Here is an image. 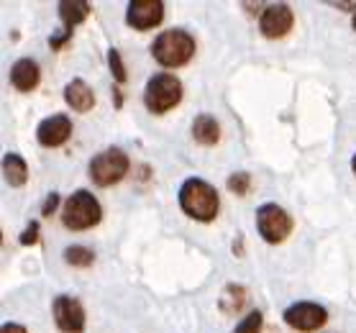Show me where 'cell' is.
Masks as SVG:
<instances>
[{
  "mask_svg": "<svg viewBox=\"0 0 356 333\" xmlns=\"http://www.w3.org/2000/svg\"><path fill=\"white\" fill-rule=\"evenodd\" d=\"M179 208L187 218L200 220V223H211L220 211L218 190L200 177H187L179 187Z\"/></svg>",
  "mask_w": 356,
  "mask_h": 333,
  "instance_id": "1",
  "label": "cell"
},
{
  "mask_svg": "<svg viewBox=\"0 0 356 333\" xmlns=\"http://www.w3.org/2000/svg\"><path fill=\"white\" fill-rule=\"evenodd\" d=\"M195 54V39L185 29H170L162 31L152 41V57L167 70L185 67Z\"/></svg>",
  "mask_w": 356,
  "mask_h": 333,
  "instance_id": "2",
  "label": "cell"
},
{
  "mask_svg": "<svg viewBox=\"0 0 356 333\" xmlns=\"http://www.w3.org/2000/svg\"><path fill=\"white\" fill-rule=\"evenodd\" d=\"M103 218L100 203L90 190H74L72 195L67 197L65 211H62V223L70 231H88V228L97 226Z\"/></svg>",
  "mask_w": 356,
  "mask_h": 333,
  "instance_id": "3",
  "label": "cell"
},
{
  "mask_svg": "<svg viewBox=\"0 0 356 333\" xmlns=\"http://www.w3.org/2000/svg\"><path fill=\"white\" fill-rule=\"evenodd\" d=\"M179 100H182V82H179L175 74L159 72L146 82L144 106L149 113H154V115L167 113V111L179 106Z\"/></svg>",
  "mask_w": 356,
  "mask_h": 333,
  "instance_id": "4",
  "label": "cell"
},
{
  "mask_svg": "<svg viewBox=\"0 0 356 333\" xmlns=\"http://www.w3.org/2000/svg\"><path fill=\"white\" fill-rule=\"evenodd\" d=\"M88 172H90V179L97 187H113L115 182H121L126 177V172H129V156H126L123 149L111 147L90 159Z\"/></svg>",
  "mask_w": 356,
  "mask_h": 333,
  "instance_id": "5",
  "label": "cell"
},
{
  "mask_svg": "<svg viewBox=\"0 0 356 333\" xmlns=\"http://www.w3.org/2000/svg\"><path fill=\"white\" fill-rule=\"evenodd\" d=\"M257 231L267 244H282L292 234L290 213L275 203H267L257 208Z\"/></svg>",
  "mask_w": 356,
  "mask_h": 333,
  "instance_id": "6",
  "label": "cell"
},
{
  "mask_svg": "<svg viewBox=\"0 0 356 333\" xmlns=\"http://www.w3.org/2000/svg\"><path fill=\"white\" fill-rule=\"evenodd\" d=\"M57 13L65 26H62V31H54L49 36V49L51 51H59L67 41L72 39L74 26H80L90 16V3L88 0H62L57 6Z\"/></svg>",
  "mask_w": 356,
  "mask_h": 333,
  "instance_id": "7",
  "label": "cell"
},
{
  "mask_svg": "<svg viewBox=\"0 0 356 333\" xmlns=\"http://www.w3.org/2000/svg\"><path fill=\"white\" fill-rule=\"evenodd\" d=\"M325 320H328V310L310 300H300L284 310V323L290 325L292 331H300V333L318 331V328L325 325Z\"/></svg>",
  "mask_w": 356,
  "mask_h": 333,
  "instance_id": "8",
  "label": "cell"
},
{
  "mask_svg": "<svg viewBox=\"0 0 356 333\" xmlns=\"http://www.w3.org/2000/svg\"><path fill=\"white\" fill-rule=\"evenodd\" d=\"M51 318L62 333H82L85 331V308L77 298L70 295H57L51 302Z\"/></svg>",
  "mask_w": 356,
  "mask_h": 333,
  "instance_id": "9",
  "label": "cell"
},
{
  "mask_svg": "<svg viewBox=\"0 0 356 333\" xmlns=\"http://www.w3.org/2000/svg\"><path fill=\"white\" fill-rule=\"evenodd\" d=\"M292 26H295V13L287 3H272L267 8H261L259 31L267 39H282L292 31Z\"/></svg>",
  "mask_w": 356,
  "mask_h": 333,
  "instance_id": "10",
  "label": "cell"
},
{
  "mask_svg": "<svg viewBox=\"0 0 356 333\" xmlns=\"http://www.w3.org/2000/svg\"><path fill=\"white\" fill-rule=\"evenodd\" d=\"M164 18L162 0H131L126 8V24L136 31H149L156 29Z\"/></svg>",
  "mask_w": 356,
  "mask_h": 333,
  "instance_id": "11",
  "label": "cell"
},
{
  "mask_svg": "<svg viewBox=\"0 0 356 333\" xmlns=\"http://www.w3.org/2000/svg\"><path fill=\"white\" fill-rule=\"evenodd\" d=\"M72 136V121H70V115L65 113H54L44 118V121L36 126V138H39L41 147L47 149H57L62 144H67Z\"/></svg>",
  "mask_w": 356,
  "mask_h": 333,
  "instance_id": "12",
  "label": "cell"
},
{
  "mask_svg": "<svg viewBox=\"0 0 356 333\" xmlns=\"http://www.w3.org/2000/svg\"><path fill=\"white\" fill-rule=\"evenodd\" d=\"M62 95H65L67 106L72 108V111H77V113H88V111L95 108V92H92V88H90L85 80H80V77H74V80L67 82Z\"/></svg>",
  "mask_w": 356,
  "mask_h": 333,
  "instance_id": "13",
  "label": "cell"
},
{
  "mask_svg": "<svg viewBox=\"0 0 356 333\" xmlns=\"http://www.w3.org/2000/svg\"><path fill=\"white\" fill-rule=\"evenodd\" d=\"M10 82H13V88H16L18 92H31V90H36L41 82L39 65L29 57L18 59L16 65L10 67Z\"/></svg>",
  "mask_w": 356,
  "mask_h": 333,
  "instance_id": "14",
  "label": "cell"
},
{
  "mask_svg": "<svg viewBox=\"0 0 356 333\" xmlns=\"http://www.w3.org/2000/svg\"><path fill=\"white\" fill-rule=\"evenodd\" d=\"M193 138L200 147H216L220 141V123L216 121V115L200 113L193 121Z\"/></svg>",
  "mask_w": 356,
  "mask_h": 333,
  "instance_id": "15",
  "label": "cell"
},
{
  "mask_svg": "<svg viewBox=\"0 0 356 333\" xmlns=\"http://www.w3.org/2000/svg\"><path fill=\"white\" fill-rule=\"evenodd\" d=\"M3 177L10 187H24L29 182V164L21 154L8 152L3 156Z\"/></svg>",
  "mask_w": 356,
  "mask_h": 333,
  "instance_id": "16",
  "label": "cell"
},
{
  "mask_svg": "<svg viewBox=\"0 0 356 333\" xmlns=\"http://www.w3.org/2000/svg\"><path fill=\"white\" fill-rule=\"evenodd\" d=\"M243 302H246V290H243V287H238V284H228L226 293L220 295L218 308L223 310V313H228V316H234V313H238V310H241Z\"/></svg>",
  "mask_w": 356,
  "mask_h": 333,
  "instance_id": "17",
  "label": "cell"
},
{
  "mask_svg": "<svg viewBox=\"0 0 356 333\" xmlns=\"http://www.w3.org/2000/svg\"><path fill=\"white\" fill-rule=\"evenodd\" d=\"M62 259H65L70 267L88 269V267H92V261H95V252L88 249V246H67L65 254H62Z\"/></svg>",
  "mask_w": 356,
  "mask_h": 333,
  "instance_id": "18",
  "label": "cell"
},
{
  "mask_svg": "<svg viewBox=\"0 0 356 333\" xmlns=\"http://www.w3.org/2000/svg\"><path fill=\"white\" fill-rule=\"evenodd\" d=\"M108 67H111V72H113L115 82L129 80V72H126V65H123V59H121V51L115 49V47H111V49H108Z\"/></svg>",
  "mask_w": 356,
  "mask_h": 333,
  "instance_id": "19",
  "label": "cell"
},
{
  "mask_svg": "<svg viewBox=\"0 0 356 333\" xmlns=\"http://www.w3.org/2000/svg\"><path fill=\"white\" fill-rule=\"evenodd\" d=\"M228 190H231L234 195H238V197L249 195V190H251V177L246 174V172H234V174L228 177Z\"/></svg>",
  "mask_w": 356,
  "mask_h": 333,
  "instance_id": "20",
  "label": "cell"
},
{
  "mask_svg": "<svg viewBox=\"0 0 356 333\" xmlns=\"http://www.w3.org/2000/svg\"><path fill=\"white\" fill-rule=\"evenodd\" d=\"M261 323H264V316H261V310H251L249 316H246L241 323L236 325V333H259L261 331Z\"/></svg>",
  "mask_w": 356,
  "mask_h": 333,
  "instance_id": "21",
  "label": "cell"
},
{
  "mask_svg": "<svg viewBox=\"0 0 356 333\" xmlns=\"http://www.w3.org/2000/svg\"><path fill=\"white\" fill-rule=\"evenodd\" d=\"M39 234H41L39 223H36V220H31V223H29V226L18 234V241H21V246H33L36 241H39Z\"/></svg>",
  "mask_w": 356,
  "mask_h": 333,
  "instance_id": "22",
  "label": "cell"
},
{
  "mask_svg": "<svg viewBox=\"0 0 356 333\" xmlns=\"http://www.w3.org/2000/svg\"><path fill=\"white\" fill-rule=\"evenodd\" d=\"M57 205H59V193H49L47 200H44V205H41V216L49 218L51 213L57 211Z\"/></svg>",
  "mask_w": 356,
  "mask_h": 333,
  "instance_id": "23",
  "label": "cell"
},
{
  "mask_svg": "<svg viewBox=\"0 0 356 333\" xmlns=\"http://www.w3.org/2000/svg\"><path fill=\"white\" fill-rule=\"evenodd\" d=\"M0 333H29V331H26L24 325H18V323H3Z\"/></svg>",
  "mask_w": 356,
  "mask_h": 333,
  "instance_id": "24",
  "label": "cell"
},
{
  "mask_svg": "<svg viewBox=\"0 0 356 333\" xmlns=\"http://www.w3.org/2000/svg\"><path fill=\"white\" fill-rule=\"evenodd\" d=\"M113 106L115 108L123 106V98H121V92H118V88H113Z\"/></svg>",
  "mask_w": 356,
  "mask_h": 333,
  "instance_id": "25",
  "label": "cell"
},
{
  "mask_svg": "<svg viewBox=\"0 0 356 333\" xmlns=\"http://www.w3.org/2000/svg\"><path fill=\"white\" fill-rule=\"evenodd\" d=\"M351 170H354V174H356V154H354V159H351Z\"/></svg>",
  "mask_w": 356,
  "mask_h": 333,
  "instance_id": "26",
  "label": "cell"
},
{
  "mask_svg": "<svg viewBox=\"0 0 356 333\" xmlns=\"http://www.w3.org/2000/svg\"><path fill=\"white\" fill-rule=\"evenodd\" d=\"M354 29H356V10H354Z\"/></svg>",
  "mask_w": 356,
  "mask_h": 333,
  "instance_id": "27",
  "label": "cell"
}]
</instances>
